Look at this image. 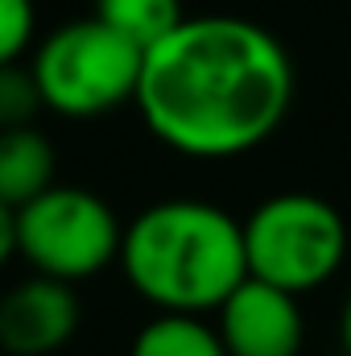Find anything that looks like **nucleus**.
Here are the masks:
<instances>
[{"instance_id": "ddd939ff", "label": "nucleus", "mask_w": 351, "mask_h": 356, "mask_svg": "<svg viewBox=\"0 0 351 356\" xmlns=\"http://www.w3.org/2000/svg\"><path fill=\"white\" fill-rule=\"evenodd\" d=\"M17 257V211L0 203V269Z\"/></svg>"}, {"instance_id": "423d86ee", "label": "nucleus", "mask_w": 351, "mask_h": 356, "mask_svg": "<svg viewBox=\"0 0 351 356\" xmlns=\"http://www.w3.org/2000/svg\"><path fill=\"white\" fill-rule=\"evenodd\" d=\"M215 332L228 356H298L302 353V311L298 294L268 286L261 277H244L223 307L215 311Z\"/></svg>"}, {"instance_id": "f257e3e1", "label": "nucleus", "mask_w": 351, "mask_h": 356, "mask_svg": "<svg viewBox=\"0 0 351 356\" xmlns=\"http://www.w3.org/2000/svg\"><path fill=\"white\" fill-rule=\"evenodd\" d=\"M289 50L248 17H186L145 50L137 112L182 158L223 162L264 145L293 104Z\"/></svg>"}, {"instance_id": "9d476101", "label": "nucleus", "mask_w": 351, "mask_h": 356, "mask_svg": "<svg viewBox=\"0 0 351 356\" xmlns=\"http://www.w3.org/2000/svg\"><path fill=\"white\" fill-rule=\"evenodd\" d=\"M95 17L141 50H153L186 21L182 0H95Z\"/></svg>"}, {"instance_id": "4468645a", "label": "nucleus", "mask_w": 351, "mask_h": 356, "mask_svg": "<svg viewBox=\"0 0 351 356\" xmlns=\"http://www.w3.org/2000/svg\"><path fill=\"white\" fill-rule=\"evenodd\" d=\"M339 336H343V353L351 356V294H348V307H343V319H339Z\"/></svg>"}, {"instance_id": "6e6552de", "label": "nucleus", "mask_w": 351, "mask_h": 356, "mask_svg": "<svg viewBox=\"0 0 351 356\" xmlns=\"http://www.w3.org/2000/svg\"><path fill=\"white\" fill-rule=\"evenodd\" d=\"M58 175V149L54 141L33 129H0V203L8 211H21L37 195H46Z\"/></svg>"}, {"instance_id": "20e7f679", "label": "nucleus", "mask_w": 351, "mask_h": 356, "mask_svg": "<svg viewBox=\"0 0 351 356\" xmlns=\"http://www.w3.org/2000/svg\"><path fill=\"white\" fill-rule=\"evenodd\" d=\"M244 253L252 277L306 294L339 273L348 257V224L323 195H268L244 220Z\"/></svg>"}, {"instance_id": "0eeeda50", "label": "nucleus", "mask_w": 351, "mask_h": 356, "mask_svg": "<svg viewBox=\"0 0 351 356\" xmlns=\"http://www.w3.org/2000/svg\"><path fill=\"white\" fill-rule=\"evenodd\" d=\"M79 294L58 277H25L0 298V348L8 356H50L79 332Z\"/></svg>"}, {"instance_id": "9b49d317", "label": "nucleus", "mask_w": 351, "mask_h": 356, "mask_svg": "<svg viewBox=\"0 0 351 356\" xmlns=\"http://www.w3.org/2000/svg\"><path fill=\"white\" fill-rule=\"evenodd\" d=\"M42 108V91L33 83V71L29 63H12V67H0V129H21V124H33Z\"/></svg>"}, {"instance_id": "f03ea898", "label": "nucleus", "mask_w": 351, "mask_h": 356, "mask_svg": "<svg viewBox=\"0 0 351 356\" xmlns=\"http://www.w3.org/2000/svg\"><path fill=\"white\" fill-rule=\"evenodd\" d=\"M120 269L162 315H207L248 277L244 220L203 199H162L124 224Z\"/></svg>"}, {"instance_id": "1a4fd4ad", "label": "nucleus", "mask_w": 351, "mask_h": 356, "mask_svg": "<svg viewBox=\"0 0 351 356\" xmlns=\"http://www.w3.org/2000/svg\"><path fill=\"white\" fill-rule=\"evenodd\" d=\"M128 356H228V348L203 315H157L137 332Z\"/></svg>"}, {"instance_id": "39448f33", "label": "nucleus", "mask_w": 351, "mask_h": 356, "mask_svg": "<svg viewBox=\"0 0 351 356\" xmlns=\"http://www.w3.org/2000/svg\"><path fill=\"white\" fill-rule=\"evenodd\" d=\"M124 224L103 195L54 182L46 195L17 211V253L33 273L58 282H87L120 261Z\"/></svg>"}, {"instance_id": "f8f14e48", "label": "nucleus", "mask_w": 351, "mask_h": 356, "mask_svg": "<svg viewBox=\"0 0 351 356\" xmlns=\"http://www.w3.org/2000/svg\"><path fill=\"white\" fill-rule=\"evenodd\" d=\"M37 33L33 0H0V67H12L29 54Z\"/></svg>"}, {"instance_id": "7ed1b4c3", "label": "nucleus", "mask_w": 351, "mask_h": 356, "mask_svg": "<svg viewBox=\"0 0 351 356\" xmlns=\"http://www.w3.org/2000/svg\"><path fill=\"white\" fill-rule=\"evenodd\" d=\"M29 71L42 91V108L67 120H91L137 104L145 50L91 13L50 29L33 46Z\"/></svg>"}]
</instances>
